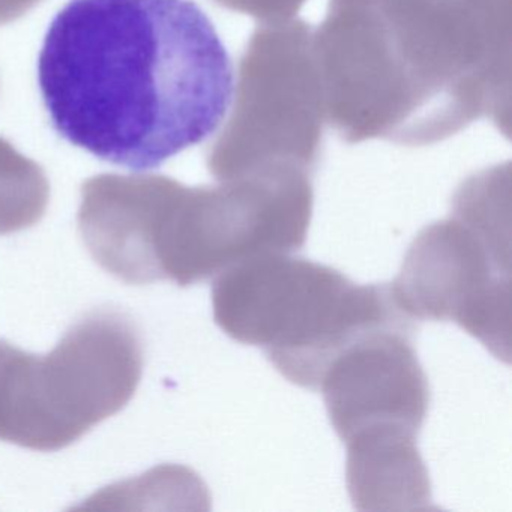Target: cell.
<instances>
[{
    "instance_id": "obj_8",
    "label": "cell",
    "mask_w": 512,
    "mask_h": 512,
    "mask_svg": "<svg viewBox=\"0 0 512 512\" xmlns=\"http://www.w3.org/2000/svg\"><path fill=\"white\" fill-rule=\"evenodd\" d=\"M40 2L41 0H0V25L16 22Z\"/></svg>"
},
{
    "instance_id": "obj_2",
    "label": "cell",
    "mask_w": 512,
    "mask_h": 512,
    "mask_svg": "<svg viewBox=\"0 0 512 512\" xmlns=\"http://www.w3.org/2000/svg\"><path fill=\"white\" fill-rule=\"evenodd\" d=\"M212 307L230 338L262 347L286 379L313 391L335 356L362 335L413 328L391 284L358 286L290 253L260 254L218 274Z\"/></svg>"
},
{
    "instance_id": "obj_6",
    "label": "cell",
    "mask_w": 512,
    "mask_h": 512,
    "mask_svg": "<svg viewBox=\"0 0 512 512\" xmlns=\"http://www.w3.org/2000/svg\"><path fill=\"white\" fill-rule=\"evenodd\" d=\"M413 328H382L362 335L335 356L319 389L332 427L343 442L371 428L418 434L430 389L410 340Z\"/></svg>"
},
{
    "instance_id": "obj_7",
    "label": "cell",
    "mask_w": 512,
    "mask_h": 512,
    "mask_svg": "<svg viewBox=\"0 0 512 512\" xmlns=\"http://www.w3.org/2000/svg\"><path fill=\"white\" fill-rule=\"evenodd\" d=\"M416 436L403 428H371L344 442L347 488L358 511L430 509V478Z\"/></svg>"
},
{
    "instance_id": "obj_4",
    "label": "cell",
    "mask_w": 512,
    "mask_h": 512,
    "mask_svg": "<svg viewBox=\"0 0 512 512\" xmlns=\"http://www.w3.org/2000/svg\"><path fill=\"white\" fill-rule=\"evenodd\" d=\"M391 289L410 319L455 322L497 359H511V266L461 221L422 230Z\"/></svg>"
},
{
    "instance_id": "obj_5",
    "label": "cell",
    "mask_w": 512,
    "mask_h": 512,
    "mask_svg": "<svg viewBox=\"0 0 512 512\" xmlns=\"http://www.w3.org/2000/svg\"><path fill=\"white\" fill-rule=\"evenodd\" d=\"M187 191L157 175L88 179L77 221L95 262L124 283L170 281Z\"/></svg>"
},
{
    "instance_id": "obj_3",
    "label": "cell",
    "mask_w": 512,
    "mask_h": 512,
    "mask_svg": "<svg viewBox=\"0 0 512 512\" xmlns=\"http://www.w3.org/2000/svg\"><path fill=\"white\" fill-rule=\"evenodd\" d=\"M143 373L136 323L115 310L77 322L47 355L0 341V440L59 451L121 412Z\"/></svg>"
},
{
    "instance_id": "obj_1",
    "label": "cell",
    "mask_w": 512,
    "mask_h": 512,
    "mask_svg": "<svg viewBox=\"0 0 512 512\" xmlns=\"http://www.w3.org/2000/svg\"><path fill=\"white\" fill-rule=\"evenodd\" d=\"M53 130L106 163L152 170L205 142L235 67L193 0H68L38 59Z\"/></svg>"
}]
</instances>
